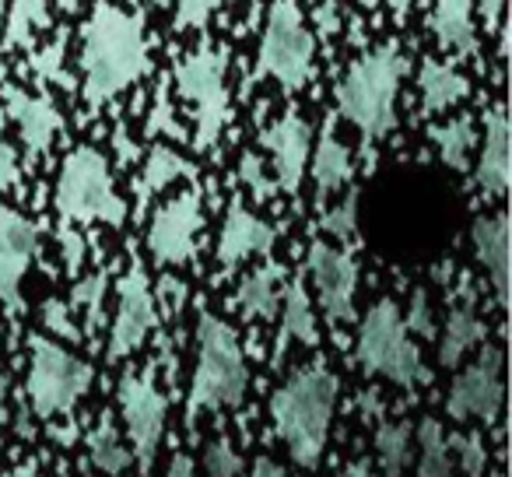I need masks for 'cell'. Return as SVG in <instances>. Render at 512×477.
I'll use <instances>...</instances> for the list:
<instances>
[{
	"label": "cell",
	"mask_w": 512,
	"mask_h": 477,
	"mask_svg": "<svg viewBox=\"0 0 512 477\" xmlns=\"http://www.w3.org/2000/svg\"><path fill=\"white\" fill-rule=\"evenodd\" d=\"M11 477H43V474H39V470H36V463H22V467H18Z\"/></svg>",
	"instance_id": "51"
},
{
	"label": "cell",
	"mask_w": 512,
	"mask_h": 477,
	"mask_svg": "<svg viewBox=\"0 0 512 477\" xmlns=\"http://www.w3.org/2000/svg\"><path fill=\"white\" fill-rule=\"evenodd\" d=\"M120 407L123 418H127V432L130 442H134L137 460H141V470L148 474L165 432V397L155 386V372L148 369L141 376H123Z\"/></svg>",
	"instance_id": "10"
},
{
	"label": "cell",
	"mask_w": 512,
	"mask_h": 477,
	"mask_svg": "<svg viewBox=\"0 0 512 477\" xmlns=\"http://www.w3.org/2000/svg\"><path fill=\"white\" fill-rule=\"evenodd\" d=\"M379 463H383V477H400L411 463V425L397 421V425H383L376 435Z\"/></svg>",
	"instance_id": "30"
},
{
	"label": "cell",
	"mask_w": 512,
	"mask_h": 477,
	"mask_svg": "<svg viewBox=\"0 0 512 477\" xmlns=\"http://www.w3.org/2000/svg\"><path fill=\"white\" fill-rule=\"evenodd\" d=\"M285 320H281V337H278V351H274V365L285 362V344L288 337L302 341L306 348H316L320 344V330H316V316H313V306L306 299V288L295 281V285L285 288Z\"/></svg>",
	"instance_id": "23"
},
{
	"label": "cell",
	"mask_w": 512,
	"mask_h": 477,
	"mask_svg": "<svg viewBox=\"0 0 512 477\" xmlns=\"http://www.w3.org/2000/svg\"><path fill=\"white\" fill-rule=\"evenodd\" d=\"M239 179L249 186V193H253L260 204H267V200L274 197V179L264 172V162H260V155H253V151H246L239 162Z\"/></svg>",
	"instance_id": "37"
},
{
	"label": "cell",
	"mask_w": 512,
	"mask_h": 477,
	"mask_svg": "<svg viewBox=\"0 0 512 477\" xmlns=\"http://www.w3.org/2000/svg\"><path fill=\"white\" fill-rule=\"evenodd\" d=\"M88 449H92V463L102 467L106 474H123L130 467V453L120 446V435H116L113 418H102V425L88 435Z\"/></svg>",
	"instance_id": "31"
},
{
	"label": "cell",
	"mask_w": 512,
	"mask_h": 477,
	"mask_svg": "<svg viewBox=\"0 0 512 477\" xmlns=\"http://www.w3.org/2000/svg\"><path fill=\"white\" fill-rule=\"evenodd\" d=\"M0 15H4V4H0Z\"/></svg>",
	"instance_id": "53"
},
{
	"label": "cell",
	"mask_w": 512,
	"mask_h": 477,
	"mask_svg": "<svg viewBox=\"0 0 512 477\" xmlns=\"http://www.w3.org/2000/svg\"><path fill=\"white\" fill-rule=\"evenodd\" d=\"M285 278V267L267 264L256 267L246 281L235 292V309H239L246 320H271L274 309H278V281Z\"/></svg>",
	"instance_id": "22"
},
{
	"label": "cell",
	"mask_w": 512,
	"mask_h": 477,
	"mask_svg": "<svg viewBox=\"0 0 512 477\" xmlns=\"http://www.w3.org/2000/svg\"><path fill=\"white\" fill-rule=\"evenodd\" d=\"M502 407V351L484 348L474 365L456 376L453 390L446 397V411L456 421L463 418H484L491 421Z\"/></svg>",
	"instance_id": "11"
},
{
	"label": "cell",
	"mask_w": 512,
	"mask_h": 477,
	"mask_svg": "<svg viewBox=\"0 0 512 477\" xmlns=\"http://www.w3.org/2000/svg\"><path fill=\"white\" fill-rule=\"evenodd\" d=\"M113 148H116V155H120L123 165H130L134 158H141V148L127 137V127H123V123H116V130H113Z\"/></svg>",
	"instance_id": "45"
},
{
	"label": "cell",
	"mask_w": 512,
	"mask_h": 477,
	"mask_svg": "<svg viewBox=\"0 0 512 477\" xmlns=\"http://www.w3.org/2000/svg\"><path fill=\"white\" fill-rule=\"evenodd\" d=\"M491 477H505V474H502V470H495V474H491Z\"/></svg>",
	"instance_id": "52"
},
{
	"label": "cell",
	"mask_w": 512,
	"mask_h": 477,
	"mask_svg": "<svg viewBox=\"0 0 512 477\" xmlns=\"http://www.w3.org/2000/svg\"><path fill=\"white\" fill-rule=\"evenodd\" d=\"M358 362L369 376H383L400 386H414L428 376L418 344L407 337L400 309L390 299L376 302L365 313L362 327H358Z\"/></svg>",
	"instance_id": "6"
},
{
	"label": "cell",
	"mask_w": 512,
	"mask_h": 477,
	"mask_svg": "<svg viewBox=\"0 0 512 477\" xmlns=\"http://www.w3.org/2000/svg\"><path fill=\"white\" fill-rule=\"evenodd\" d=\"M4 397H8V376H4V369H0V425L8 421V404H4Z\"/></svg>",
	"instance_id": "49"
},
{
	"label": "cell",
	"mask_w": 512,
	"mask_h": 477,
	"mask_svg": "<svg viewBox=\"0 0 512 477\" xmlns=\"http://www.w3.org/2000/svg\"><path fill=\"white\" fill-rule=\"evenodd\" d=\"M313 53L316 39L302 25L299 4H285V0L274 4L271 18H267L260 60H256V74L260 78H278L285 92H299L313 78Z\"/></svg>",
	"instance_id": "8"
},
{
	"label": "cell",
	"mask_w": 512,
	"mask_h": 477,
	"mask_svg": "<svg viewBox=\"0 0 512 477\" xmlns=\"http://www.w3.org/2000/svg\"><path fill=\"white\" fill-rule=\"evenodd\" d=\"M260 144L274 158V172H278V183L274 186L299 197L302 176H306V158H309V123L299 113H288L274 127L264 130Z\"/></svg>",
	"instance_id": "18"
},
{
	"label": "cell",
	"mask_w": 512,
	"mask_h": 477,
	"mask_svg": "<svg viewBox=\"0 0 512 477\" xmlns=\"http://www.w3.org/2000/svg\"><path fill=\"white\" fill-rule=\"evenodd\" d=\"M313 172H316V186H320V197L341 190L351 179V155L334 134V120L323 127V137L316 144V158H313Z\"/></svg>",
	"instance_id": "26"
},
{
	"label": "cell",
	"mask_w": 512,
	"mask_h": 477,
	"mask_svg": "<svg viewBox=\"0 0 512 477\" xmlns=\"http://www.w3.org/2000/svg\"><path fill=\"white\" fill-rule=\"evenodd\" d=\"M155 327V295L148 288L141 267H130L120 278V313H116L113 334L106 344V358L109 362H120V358L134 355L144 344V337Z\"/></svg>",
	"instance_id": "12"
},
{
	"label": "cell",
	"mask_w": 512,
	"mask_h": 477,
	"mask_svg": "<svg viewBox=\"0 0 512 477\" xmlns=\"http://www.w3.org/2000/svg\"><path fill=\"white\" fill-rule=\"evenodd\" d=\"M190 172H193L190 162H186L176 148H165V144L151 148L148 169H144V176L137 179V218H144V204H148L151 193L165 190L169 183H176L179 176H190Z\"/></svg>",
	"instance_id": "27"
},
{
	"label": "cell",
	"mask_w": 512,
	"mask_h": 477,
	"mask_svg": "<svg viewBox=\"0 0 512 477\" xmlns=\"http://www.w3.org/2000/svg\"><path fill=\"white\" fill-rule=\"evenodd\" d=\"M249 477H285V470L264 456V460H256V467H253V474H249Z\"/></svg>",
	"instance_id": "48"
},
{
	"label": "cell",
	"mask_w": 512,
	"mask_h": 477,
	"mask_svg": "<svg viewBox=\"0 0 512 477\" xmlns=\"http://www.w3.org/2000/svg\"><path fill=\"white\" fill-rule=\"evenodd\" d=\"M225 71H228V50H221L214 43H204L197 53H190L176 67L179 95L197 113V137H193V148L197 151H211L218 144L221 130H225L228 116H232Z\"/></svg>",
	"instance_id": "7"
},
{
	"label": "cell",
	"mask_w": 512,
	"mask_h": 477,
	"mask_svg": "<svg viewBox=\"0 0 512 477\" xmlns=\"http://www.w3.org/2000/svg\"><path fill=\"white\" fill-rule=\"evenodd\" d=\"M53 200H57L60 225H71V221H81V225L106 221V225L120 228L123 218H127V204L116 197L106 158L95 148H74L64 158L57 197Z\"/></svg>",
	"instance_id": "5"
},
{
	"label": "cell",
	"mask_w": 512,
	"mask_h": 477,
	"mask_svg": "<svg viewBox=\"0 0 512 477\" xmlns=\"http://www.w3.org/2000/svg\"><path fill=\"white\" fill-rule=\"evenodd\" d=\"M407 67L411 64L400 53V43H383L379 50L358 57L337 85V109L362 130L365 141L397 127V92Z\"/></svg>",
	"instance_id": "3"
},
{
	"label": "cell",
	"mask_w": 512,
	"mask_h": 477,
	"mask_svg": "<svg viewBox=\"0 0 512 477\" xmlns=\"http://www.w3.org/2000/svg\"><path fill=\"white\" fill-rule=\"evenodd\" d=\"M43 327L50 330V334L64 337V341H81V330L71 323V313H67L60 299H46L43 302Z\"/></svg>",
	"instance_id": "39"
},
{
	"label": "cell",
	"mask_w": 512,
	"mask_h": 477,
	"mask_svg": "<svg viewBox=\"0 0 512 477\" xmlns=\"http://www.w3.org/2000/svg\"><path fill=\"white\" fill-rule=\"evenodd\" d=\"M85 477H92V474H85Z\"/></svg>",
	"instance_id": "54"
},
{
	"label": "cell",
	"mask_w": 512,
	"mask_h": 477,
	"mask_svg": "<svg viewBox=\"0 0 512 477\" xmlns=\"http://www.w3.org/2000/svg\"><path fill=\"white\" fill-rule=\"evenodd\" d=\"M0 99H4V113L18 123L25 137V148L29 155H46L53 144V137L64 130V116L57 113L50 95H32L18 85H4L0 88Z\"/></svg>",
	"instance_id": "16"
},
{
	"label": "cell",
	"mask_w": 512,
	"mask_h": 477,
	"mask_svg": "<svg viewBox=\"0 0 512 477\" xmlns=\"http://www.w3.org/2000/svg\"><path fill=\"white\" fill-rule=\"evenodd\" d=\"M337 379L327 365L299 369L271 400V418L278 439L288 446L299 467H320L327 449L330 418H334Z\"/></svg>",
	"instance_id": "2"
},
{
	"label": "cell",
	"mask_w": 512,
	"mask_h": 477,
	"mask_svg": "<svg viewBox=\"0 0 512 477\" xmlns=\"http://www.w3.org/2000/svg\"><path fill=\"white\" fill-rule=\"evenodd\" d=\"M60 250H64V267L67 274L81 271V260H85V239L74 232L71 225H60Z\"/></svg>",
	"instance_id": "43"
},
{
	"label": "cell",
	"mask_w": 512,
	"mask_h": 477,
	"mask_svg": "<svg viewBox=\"0 0 512 477\" xmlns=\"http://www.w3.org/2000/svg\"><path fill=\"white\" fill-rule=\"evenodd\" d=\"M144 130H148V137L155 134H169V137H183V127L176 123V113H172V102H169V81H162L155 92V109L148 113V123H144Z\"/></svg>",
	"instance_id": "35"
},
{
	"label": "cell",
	"mask_w": 512,
	"mask_h": 477,
	"mask_svg": "<svg viewBox=\"0 0 512 477\" xmlns=\"http://www.w3.org/2000/svg\"><path fill=\"white\" fill-rule=\"evenodd\" d=\"M481 341H484V323L477 320L474 302L467 299L463 306H456L453 313H449L446 330H442V341H439V362L453 369V365Z\"/></svg>",
	"instance_id": "25"
},
{
	"label": "cell",
	"mask_w": 512,
	"mask_h": 477,
	"mask_svg": "<svg viewBox=\"0 0 512 477\" xmlns=\"http://www.w3.org/2000/svg\"><path fill=\"white\" fill-rule=\"evenodd\" d=\"M36 250V225L0 204V302L8 313H22V278Z\"/></svg>",
	"instance_id": "14"
},
{
	"label": "cell",
	"mask_w": 512,
	"mask_h": 477,
	"mask_svg": "<svg viewBox=\"0 0 512 477\" xmlns=\"http://www.w3.org/2000/svg\"><path fill=\"white\" fill-rule=\"evenodd\" d=\"M456 453H460V463H463V470H467V477H481V470H484L481 435H463V439H456Z\"/></svg>",
	"instance_id": "42"
},
{
	"label": "cell",
	"mask_w": 512,
	"mask_h": 477,
	"mask_svg": "<svg viewBox=\"0 0 512 477\" xmlns=\"http://www.w3.org/2000/svg\"><path fill=\"white\" fill-rule=\"evenodd\" d=\"M309 271H313L316 292H320L323 313L330 323L355 320V288H358V264L355 257L334 250L327 243L309 246Z\"/></svg>",
	"instance_id": "13"
},
{
	"label": "cell",
	"mask_w": 512,
	"mask_h": 477,
	"mask_svg": "<svg viewBox=\"0 0 512 477\" xmlns=\"http://www.w3.org/2000/svg\"><path fill=\"white\" fill-rule=\"evenodd\" d=\"M414 477H453L446 435H442L439 421H432V418L421 421V460H418V474Z\"/></svg>",
	"instance_id": "32"
},
{
	"label": "cell",
	"mask_w": 512,
	"mask_h": 477,
	"mask_svg": "<svg viewBox=\"0 0 512 477\" xmlns=\"http://www.w3.org/2000/svg\"><path fill=\"white\" fill-rule=\"evenodd\" d=\"M29 397L39 418H53V414H67L74 400L92 386V365H85L78 355L64 351L53 344L50 337H29Z\"/></svg>",
	"instance_id": "9"
},
{
	"label": "cell",
	"mask_w": 512,
	"mask_h": 477,
	"mask_svg": "<svg viewBox=\"0 0 512 477\" xmlns=\"http://www.w3.org/2000/svg\"><path fill=\"white\" fill-rule=\"evenodd\" d=\"M200 228V193H183V197L169 200L162 211L155 214L148 232L151 257L158 264H186L197 253L193 235Z\"/></svg>",
	"instance_id": "15"
},
{
	"label": "cell",
	"mask_w": 512,
	"mask_h": 477,
	"mask_svg": "<svg viewBox=\"0 0 512 477\" xmlns=\"http://www.w3.org/2000/svg\"><path fill=\"white\" fill-rule=\"evenodd\" d=\"M53 439H60L67 446V442H74V425H67V428H53Z\"/></svg>",
	"instance_id": "50"
},
{
	"label": "cell",
	"mask_w": 512,
	"mask_h": 477,
	"mask_svg": "<svg viewBox=\"0 0 512 477\" xmlns=\"http://www.w3.org/2000/svg\"><path fill=\"white\" fill-rule=\"evenodd\" d=\"M477 186L484 193L509 190V120L502 106L484 113V151L477 162Z\"/></svg>",
	"instance_id": "19"
},
{
	"label": "cell",
	"mask_w": 512,
	"mask_h": 477,
	"mask_svg": "<svg viewBox=\"0 0 512 477\" xmlns=\"http://www.w3.org/2000/svg\"><path fill=\"white\" fill-rule=\"evenodd\" d=\"M474 246L477 257L491 271V285H495L498 306L509 302V214H488V218L474 221Z\"/></svg>",
	"instance_id": "20"
},
{
	"label": "cell",
	"mask_w": 512,
	"mask_h": 477,
	"mask_svg": "<svg viewBox=\"0 0 512 477\" xmlns=\"http://www.w3.org/2000/svg\"><path fill=\"white\" fill-rule=\"evenodd\" d=\"M474 8L467 0H442L432 8V25L435 39L446 53H456V57H477V36H474Z\"/></svg>",
	"instance_id": "21"
},
{
	"label": "cell",
	"mask_w": 512,
	"mask_h": 477,
	"mask_svg": "<svg viewBox=\"0 0 512 477\" xmlns=\"http://www.w3.org/2000/svg\"><path fill=\"white\" fill-rule=\"evenodd\" d=\"M50 25V8L46 4H32V0H18L8 8V32H4V46L15 50H32L36 46V29Z\"/></svg>",
	"instance_id": "28"
},
{
	"label": "cell",
	"mask_w": 512,
	"mask_h": 477,
	"mask_svg": "<svg viewBox=\"0 0 512 477\" xmlns=\"http://www.w3.org/2000/svg\"><path fill=\"white\" fill-rule=\"evenodd\" d=\"M418 81H421V99H425V113L449 109L453 102L467 99V92H470V81L463 78L456 67L439 64V60H425Z\"/></svg>",
	"instance_id": "24"
},
{
	"label": "cell",
	"mask_w": 512,
	"mask_h": 477,
	"mask_svg": "<svg viewBox=\"0 0 512 477\" xmlns=\"http://www.w3.org/2000/svg\"><path fill=\"white\" fill-rule=\"evenodd\" d=\"M169 477H197V470H193V460H190V456H172Z\"/></svg>",
	"instance_id": "47"
},
{
	"label": "cell",
	"mask_w": 512,
	"mask_h": 477,
	"mask_svg": "<svg viewBox=\"0 0 512 477\" xmlns=\"http://www.w3.org/2000/svg\"><path fill=\"white\" fill-rule=\"evenodd\" d=\"M81 36H85V50H81L85 102L88 113L95 116L109 99H116L123 88H130L151 71L144 18L127 15L113 4H95Z\"/></svg>",
	"instance_id": "1"
},
{
	"label": "cell",
	"mask_w": 512,
	"mask_h": 477,
	"mask_svg": "<svg viewBox=\"0 0 512 477\" xmlns=\"http://www.w3.org/2000/svg\"><path fill=\"white\" fill-rule=\"evenodd\" d=\"M432 141L439 144V155L449 169H467V155L474 148V120L456 116L442 127H432Z\"/></svg>",
	"instance_id": "29"
},
{
	"label": "cell",
	"mask_w": 512,
	"mask_h": 477,
	"mask_svg": "<svg viewBox=\"0 0 512 477\" xmlns=\"http://www.w3.org/2000/svg\"><path fill=\"white\" fill-rule=\"evenodd\" d=\"M271 246H274V228L256 218L239 197H232L218 239V271H221L218 278H228L249 253H271Z\"/></svg>",
	"instance_id": "17"
},
{
	"label": "cell",
	"mask_w": 512,
	"mask_h": 477,
	"mask_svg": "<svg viewBox=\"0 0 512 477\" xmlns=\"http://www.w3.org/2000/svg\"><path fill=\"white\" fill-rule=\"evenodd\" d=\"M197 372L190 383V425L197 421L200 411H214V407H235L246 397V358L235 341L232 327L211 313H200L197 330Z\"/></svg>",
	"instance_id": "4"
},
{
	"label": "cell",
	"mask_w": 512,
	"mask_h": 477,
	"mask_svg": "<svg viewBox=\"0 0 512 477\" xmlns=\"http://www.w3.org/2000/svg\"><path fill=\"white\" fill-rule=\"evenodd\" d=\"M204 467H207V477H239L242 460L225 439H214L204 453Z\"/></svg>",
	"instance_id": "38"
},
{
	"label": "cell",
	"mask_w": 512,
	"mask_h": 477,
	"mask_svg": "<svg viewBox=\"0 0 512 477\" xmlns=\"http://www.w3.org/2000/svg\"><path fill=\"white\" fill-rule=\"evenodd\" d=\"M64 53H67V29H60V32H57V39H53L50 46H43V50H32L29 67L39 74V78L53 81V85L74 88L71 74L64 71Z\"/></svg>",
	"instance_id": "33"
},
{
	"label": "cell",
	"mask_w": 512,
	"mask_h": 477,
	"mask_svg": "<svg viewBox=\"0 0 512 477\" xmlns=\"http://www.w3.org/2000/svg\"><path fill=\"white\" fill-rule=\"evenodd\" d=\"M22 172H18V155L4 137V113H0V190H15Z\"/></svg>",
	"instance_id": "41"
},
{
	"label": "cell",
	"mask_w": 512,
	"mask_h": 477,
	"mask_svg": "<svg viewBox=\"0 0 512 477\" xmlns=\"http://www.w3.org/2000/svg\"><path fill=\"white\" fill-rule=\"evenodd\" d=\"M337 4H323V8H316V22H320L323 32H337L341 29V22H337Z\"/></svg>",
	"instance_id": "46"
},
{
	"label": "cell",
	"mask_w": 512,
	"mask_h": 477,
	"mask_svg": "<svg viewBox=\"0 0 512 477\" xmlns=\"http://www.w3.org/2000/svg\"><path fill=\"white\" fill-rule=\"evenodd\" d=\"M404 327L414 334H432V309H428V295L421 288L411 292V313H407Z\"/></svg>",
	"instance_id": "44"
},
{
	"label": "cell",
	"mask_w": 512,
	"mask_h": 477,
	"mask_svg": "<svg viewBox=\"0 0 512 477\" xmlns=\"http://www.w3.org/2000/svg\"><path fill=\"white\" fill-rule=\"evenodd\" d=\"M214 8H218V4H207V0H183V4L176 8V32L204 29L207 18L214 15Z\"/></svg>",
	"instance_id": "40"
},
{
	"label": "cell",
	"mask_w": 512,
	"mask_h": 477,
	"mask_svg": "<svg viewBox=\"0 0 512 477\" xmlns=\"http://www.w3.org/2000/svg\"><path fill=\"white\" fill-rule=\"evenodd\" d=\"M323 228H327L330 235H337V239H351L358 228V190H351L348 197H344V204L330 207L327 214H323Z\"/></svg>",
	"instance_id": "36"
},
{
	"label": "cell",
	"mask_w": 512,
	"mask_h": 477,
	"mask_svg": "<svg viewBox=\"0 0 512 477\" xmlns=\"http://www.w3.org/2000/svg\"><path fill=\"white\" fill-rule=\"evenodd\" d=\"M106 288H109V267L95 271L92 278H85L81 285H74V306L85 309V327L95 330L102 323V299H106Z\"/></svg>",
	"instance_id": "34"
}]
</instances>
